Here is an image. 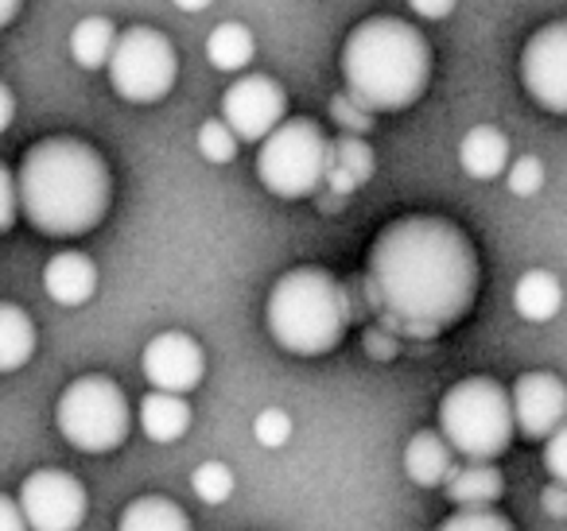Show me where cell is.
I'll use <instances>...</instances> for the list:
<instances>
[{
    "mask_svg": "<svg viewBox=\"0 0 567 531\" xmlns=\"http://www.w3.org/2000/svg\"><path fill=\"white\" fill-rule=\"evenodd\" d=\"M478 295V257L443 218H401L378 233L365 260V299L381 330L440 337L466 319Z\"/></svg>",
    "mask_w": 567,
    "mask_h": 531,
    "instance_id": "cell-1",
    "label": "cell"
},
{
    "mask_svg": "<svg viewBox=\"0 0 567 531\" xmlns=\"http://www.w3.org/2000/svg\"><path fill=\"white\" fill-rule=\"evenodd\" d=\"M20 214L48 237H82L110 214L113 179L102 152L74 136L32 144L17 175Z\"/></svg>",
    "mask_w": 567,
    "mask_h": 531,
    "instance_id": "cell-2",
    "label": "cell"
},
{
    "mask_svg": "<svg viewBox=\"0 0 567 531\" xmlns=\"http://www.w3.org/2000/svg\"><path fill=\"white\" fill-rule=\"evenodd\" d=\"M342 79L365 113H401L424 97L432 48L409 20L370 17L342 43Z\"/></svg>",
    "mask_w": 567,
    "mask_h": 531,
    "instance_id": "cell-3",
    "label": "cell"
},
{
    "mask_svg": "<svg viewBox=\"0 0 567 531\" xmlns=\"http://www.w3.org/2000/svg\"><path fill=\"white\" fill-rule=\"evenodd\" d=\"M350 295L327 268H292L276 280L265 306L268 334L296 357H319L339 350L350 326Z\"/></svg>",
    "mask_w": 567,
    "mask_h": 531,
    "instance_id": "cell-4",
    "label": "cell"
},
{
    "mask_svg": "<svg viewBox=\"0 0 567 531\" xmlns=\"http://www.w3.org/2000/svg\"><path fill=\"white\" fill-rule=\"evenodd\" d=\"M440 438L451 454L471 461H494L513 442V407L509 392L494 376H466L451 384L440 399Z\"/></svg>",
    "mask_w": 567,
    "mask_h": 531,
    "instance_id": "cell-5",
    "label": "cell"
},
{
    "mask_svg": "<svg viewBox=\"0 0 567 531\" xmlns=\"http://www.w3.org/2000/svg\"><path fill=\"white\" fill-rule=\"evenodd\" d=\"M128 399L110 376H79L55 404V427L74 450L110 454L128 438Z\"/></svg>",
    "mask_w": 567,
    "mask_h": 531,
    "instance_id": "cell-6",
    "label": "cell"
},
{
    "mask_svg": "<svg viewBox=\"0 0 567 531\" xmlns=\"http://www.w3.org/2000/svg\"><path fill=\"white\" fill-rule=\"evenodd\" d=\"M331 140L308 117H288L257 152V179L276 198H311L327 179Z\"/></svg>",
    "mask_w": 567,
    "mask_h": 531,
    "instance_id": "cell-7",
    "label": "cell"
},
{
    "mask_svg": "<svg viewBox=\"0 0 567 531\" xmlns=\"http://www.w3.org/2000/svg\"><path fill=\"white\" fill-rule=\"evenodd\" d=\"M175 79H179V55L164 32L148 24H133L117 32V48L110 55V82L125 102H159L172 94Z\"/></svg>",
    "mask_w": 567,
    "mask_h": 531,
    "instance_id": "cell-8",
    "label": "cell"
},
{
    "mask_svg": "<svg viewBox=\"0 0 567 531\" xmlns=\"http://www.w3.org/2000/svg\"><path fill=\"white\" fill-rule=\"evenodd\" d=\"M28 531H79L86 520V489L66 469H35L17 497Z\"/></svg>",
    "mask_w": 567,
    "mask_h": 531,
    "instance_id": "cell-9",
    "label": "cell"
},
{
    "mask_svg": "<svg viewBox=\"0 0 567 531\" xmlns=\"http://www.w3.org/2000/svg\"><path fill=\"white\" fill-rule=\"evenodd\" d=\"M288 121V94L268 74H245L221 94V125L237 144H265Z\"/></svg>",
    "mask_w": 567,
    "mask_h": 531,
    "instance_id": "cell-10",
    "label": "cell"
},
{
    "mask_svg": "<svg viewBox=\"0 0 567 531\" xmlns=\"http://www.w3.org/2000/svg\"><path fill=\"white\" fill-rule=\"evenodd\" d=\"M520 82L540 110L567 117V20L544 24L520 55Z\"/></svg>",
    "mask_w": 567,
    "mask_h": 531,
    "instance_id": "cell-11",
    "label": "cell"
},
{
    "mask_svg": "<svg viewBox=\"0 0 567 531\" xmlns=\"http://www.w3.org/2000/svg\"><path fill=\"white\" fill-rule=\"evenodd\" d=\"M141 368L148 376L152 392L164 396H187L198 388V381L206 376V353L183 330H164L156 334L141 353Z\"/></svg>",
    "mask_w": 567,
    "mask_h": 531,
    "instance_id": "cell-12",
    "label": "cell"
},
{
    "mask_svg": "<svg viewBox=\"0 0 567 531\" xmlns=\"http://www.w3.org/2000/svg\"><path fill=\"white\" fill-rule=\"evenodd\" d=\"M513 430L540 442L567 423V384L556 373H525L509 392Z\"/></svg>",
    "mask_w": 567,
    "mask_h": 531,
    "instance_id": "cell-13",
    "label": "cell"
},
{
    "mask_svg": "<svg viewBox=\"0 0 567 531\" xmlns=\"http://www.w3.org/2000/svg\"><path fill=\"white\" fill-rule=\"evenodd\" d=\"M43 291L63 306H82L97 291V264L86 252H59L43 268Z\"/></svg>",
    "mask_w": 567,
    "mask_h": 531,
    "instance_id": "cell-14",
    "label": "cell"
},
{
    "mask_svg": "<svg viewBox=\"0 0 567 531\" xmlns=\"http://www.w3.org/2000/svg\"><path fill=\"white\" fill-rule=\"evenodd\" d=\"M447 500L455 508H494L505 492V477L494 461H466L447 473Z\"/></svg>",
    "mask_w": 567,
    "mask_h": 531,
    "instance_id": "cell-15",
    "label": "cell"
},
{
    "mask_svg": "<svg viewBox=\"0 0 567 531\" xmlns=\"http://www.w3.org/2000/svg\"><path fill=\"white\" fill-rule=\"evenodd\" d=\"M373 175V152L365 140L358 136H342V140L331 144V164H327V195L334 198H347L354 195L358 187H365Z\"/></svg>",
    "mask_w": 567,
    "mask_h": 531,
    "instance_id": "cell-16",
    "label": "cell"
},
{
    "mask_svg": "<svg viewBox=\"0 0 567 531\" xmlns=\"http://www.w3.org/2000/svg\"><path fill=\"white\" fill-rule=\"evenodd\" d=\"M564 306V283L548 268H528L513 288V311L525 322H551Z\"/></svg>",
    "mask_w": 567,
    "mask_h": 531,
    "instance_id": "cell-17",
    "label": "cell"
},
{
    "mask_svg": "<svg viewBox=\"0 0 567 531\" xmlns=\"http://www.w3.org/2000/svg\"><path fill=\"white\" fill-rule=\"evenodd\" d=\"M509 159V140L494 125H474L458 144V164L471 179H497Z\"/></svg>",
    "mask_w": 567,
    "mask_h": 531,
    "instance_id": "cell-18",
    "label": "cell"
},
{
    "mask_svg": "<svg viewBox=\"0 0 567 531\" xmlns=\"http://www.w3.org/2000/svg\"><path fill=\"white\" fill-rule=\"evenodd\" d=\"M455 469V458H451V446L443 442L435 430H420V435L409 438L404 446V473L412 477L416 485H443L447 473Z\"/></svg>",
    "mask_w": 567,
    "mask_h": 531,
    "instance_id": "cell-19",
    "label": "cell"
},
{
    "mask_svg": "<svg viewBox=\"0 0 567 531\" xmlns=\"http://www.w3.org/2000/svg\"><path fill=\"white\" fill-rule=\"evenodd\" d=\"M141 430L152 442H179L190 430V404L183 396H164V392H148L141 399Z\"/></svg>",
    "mask_w": 567,
    "mask_h": 531,
    "instance_id": "cell-20",
    "label": "cell"
},
{
    "mask_svg": "<svg viewBox=\"0 0 567 531\" xmlns=\"http://www.w3.org/2000/svg\"><path fill=\"white\" fill-rule=\"evenodd\" d=\"M35 353V322L24 306L0 303V373H17Z\"/></svg>",
    "mask_w": 567,
    "mask_h": 531,
    "instance_id": "cell-21",
    "label": "cell"
},
{
    "mask_svg": "<svg viewBox=\"0 0 567 531\" xmlns=\"http://www.w3.org/2000/svg\"><path fill=\"white\" fill-rule=\"evenodd\" d=\"M117 48V28L105 17H86L74 24L71 32V55L82 71H102L110 66V55Z\"/></svg>",
    "mask_w": 567,
    "mask_h": 531,
    "instance_id": "cell-22",
    "label": "cell"
},
{
    "mask_svg": "<svg viewBox=\"0 0 567 531\" xmlns=\"http://www.w3.org/2000/svg\"><path fill=\"white\" fill-rule=\"evenodd\" d=\"M117 531H190V520L175 500L141 497L121 512Z\"/></svg>",
    "mask_w": 567,
    "mask_h": 531,
    "instance_id": "cell-23",
    "label": "cell"
},
{
    "mask_svg": "<svg viewBox=\"0 0 567 531\" xmlns=\"http://www.w3.org/2000/svg\"><path fill=\"white\" fill-rule=\"evenodd\" d=\"M252 32L245 24H237V20H226V24H218L210 32V40H206V59H210L214 71H245V66L252 63Z\"/></svg>",
    "mask_w": 567,
    "mask_h": 531,
    "instance_id": "cell-24",
    "label": "cell"
},
{
    "mask_svg": "<svg viewBox=\"0 0 567 531\" xmlns=\"http://www.w3.org/2000/svg\"><path fill=\"white\" fill-rule=\"evenodd\" d=\"M190 489H195V497L203 500V504H221V500H229V492H234V473H229L226 461H203V466L190 473Z\"/></svg>",
    "mask_w": 567,
    "mask_h": 531,
    "instance_id": "cell-25",
    "label": "cell"
},
{
    "mask_svg": "<svg viewBox=\"0 0 567 531\" xmlns=\"http://www.w3.org/2000/svg\"><path fill=\"white\" fill-rule=\"evenodd\" d=\"M198 152H203L206 164H234L237 159V136L221 125V117L206 121V125L198 128Z\"/></svg>",
    "mask_w": 567,
    "mask_h": 531,
    "instance_id": "cell-26",
    "label": "cell"
},
{
    "mask_svg": "<svg viewBox=\"0 0 567 531\" xmlns=\"http://www.w3.org/2000/svg\"><path fill=\"white\" fill-rule=\"evenodd\" d=\"M440 531H513V523L497 508H458L440 523Z\"/></svg>",
    "mask_w": 567,
    "mask_h": 531,
    "instance_id": "cell-27",
    "label": "cell"
},
{
    "mask_svg": "<svg viewBox=\"0 0 567 531\" xmlns=\"http://www.w3.org/2000/svg\"><path fill=\"white\" fill-rule=\"evenodd\" d=\"M252 435H257V442L268 446V450H280V446L292 438V419H288V412H280V407H265V412L257 415V423H252Z\"/></svg>",
    "mask_w": 567,
    "mask_h": 531,
    "instance_id": "cell-28",
    "label": "cell"
},
{
    "mask_svg": "<svg viewBox=\"0 0 567 531\" xmlns=\"http://www.w3.org/2000/svg\"><path fill=\"white\" fill-rule=\"evenodd\" d=\"M505 187L517 198H533L536 190L544 187V164L536 156H520L517 164L509 167V175H505Z\"/></svg>",
    "mask_w": 567,
    "mask_h": 531,
    "instance_id": "cell-29",
    "label": "cell"
},
{
    "mask_svg": "<svg viewBox=\"0 0 567 531\" xmlns=\"http://www.w3.org/2000/svg\"><path fill=\"white\" fill-rule=\"evenodd\" d=\"M331 117L339 121L342 128H347V136H358V140H362V136L373 128V113H365L350 94L331 97Z\"/></svg>",
    "mask_w": 567,
    "mask_h": 531,
    "instance_id": "cell-30",
    "label": "cell"
},
{
    "mask_svg": "<svg viewBox=\"0 0 567 531\" xmlns=\"http://www.w3.org/2000/svg\"><path fill=\"white\" fill-rule=\"evenodd\" d=\"M544 469L556 485H567V423L551 438H544Z\"/></svg>",
    "mask_w": 567,
    "mask_h": 531,
    "instance_id": "cell-31",
    "label": "cell"
},
{
    "mask_svg": "<svg viewBox=\"0 0 567 531\" xmlns=\"http://www.w3.org/2000/svg\"><path fill=\"white\" fill-rule=\"evenodd\" d=\"M20 218V195H17V175L0 164V233H9Z\"/></svg>",
    "mask_w": 567,
    "mask_h": 531,
    "instance_id": "cell-32",
    "label": "cell"
},
{
    "mask_svg": "<svg viewBox=\"0 0 567 531\" xmlns=\"http://www.w3.org/2000/svg\"><path fill=\"white\" fill-rule=\"evenodd\" d=\"M362 345H365V357L381 361V365L396 357V337L389 334V330H381V326H378V330H365V334H362Z\"/></svg>",
    "mask_w": 567,
    "mask_h": 531,
    "instance_id": "cell-33",
    "label": "cell"
},
{
    "mask_svg": "<svg viewBox=\"0 0 567 531\" xmlns=\"http://www.w3.org/2000/svg\"><path fill=\"white\" fill-rule=\"evenodd\" d=\"M0 531H28L24 512H20V504L9 492H0Z\"/></svg>",
    "mask_w": 567,
    "mask_h": 531,
    "instance_id": "cell-34",
    "label": "cell"
},
{
    "mask_svg": "<svg viewBox=\"0 0 567 531\" xmlns=\"http://www.w3.org/2000/svg\"><path fill=\"white\" fill-rule=\"evenodd\" d=\"M544 512L556 516V520H567V485H548L540 497Z\"/></svg>",
    "mask_w": 567,
    "mask_h": 531,
    "instance_id": "cell-35",
    "label": "cell"
},
{
    "mask_svg": "<svg viewBox=\"0 0 567 531\" xmlns=\"http://www.w3.org/2000/svg\"><path fill=\"white\" fill-rule=\"evenodd\" d=\"M412 9H416V17L440 20V17H451V12H455V4H451V0H416Z\"/></svg>",
    "mask_w": 567,
    "mask_h": 531,
    "instance_id": "cell-36",
    "label": "cell"
},
{
    "mask_svg": "<svg viewBox=\"0 0 567 531\" xmlns=\"http://www.w3.org/2000/svg\"><path fill=\"white\" fill-rule=\"evenodd\" d=\"M12 117H17V97H12V90L0 82V133L12 125Z\"/></svg>",
    "mask_w": 567,
    "mask_h": 531,
    "instance_id": "cell-37",
    "label": "cell"
},
{
    "mask_svg": "<svg viewBox=\"0 0 567 531\" xmlns=\"http://www.w3.org/2000/svg\"><path fill=\"white\" fill-rule=\"evenodd\" d=\"M17 17H20V4H17V0H0V28H9Z\"/></svg>",
    "mask_w": 567,
    "mask_h": 531,
    "instance_id": "cell-38",
    "label": "cell"
}]
</instances>
